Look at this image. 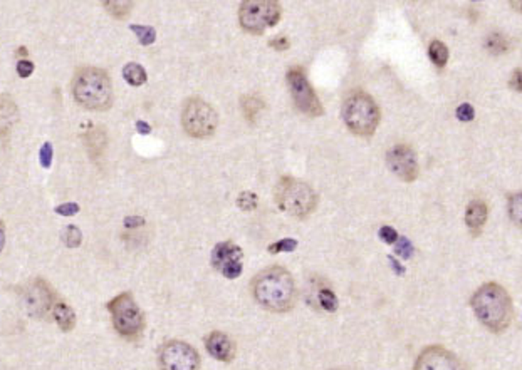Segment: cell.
I'll use <instances>...</instances> for the list:
<instances>
[{
	"instance_id": "4dcf8cb0",
	"label": "cell",
	"mask_w": 522,
	"mask_h": 370,
	"mask_svg": "<svg viewBox=\"0 0 522 370\" xmlns=\"http://www.w3.org/2000/svg\"><path fill=\"white\" fill-rule=\"evenodd\" d=\"M457 117H458V121L469 122L475 117V109L467 103L462 104V106L457 108Z\"/></svg>"
},
{
	"instance_id": "f1b7e54d",
	"label": "cell",
	"mask_w": 522,
	"mask_h": 370,
	"mask_svg": "<svg viewBox=\"0 0 522 370\" xmlns=\"http://www.w3.org/2000/svg\"><path fill=\"white\" fill-rule=\"evenodd\" d=\"M83 241V235H81L79 228L78 226H67L64 231V243L69 246V248H76V246L81 245Z\"/></svg>"
},
{
	"instance_id": "1f68e13d",
	"label": "cell",
	"mask_w": 522,
	"mask_h": 370,
	"mask_svg": "<svg viewBox=\"0 0 522 370\" xmlns=\"http://www.w3.org/2000/svg\"><path fill=\"white\" fill-rule=\"evenodd\" d=\"M380 236H381V240H385L390 245H393L395 241L398 240V233H397V230H393L392 226H383V228H381V230H380Z\"/></svg>"
},
{
	"instance_id": "5bb4252c",
	"label": "cell",
	"mask_w": 522,
	"mask_h": 370,
	"mask_svg": "<svg viewBox=\"0 0 522 370\" xmlns=\"http://www.w3.org/2000/svg\"><path fill=\"white\" fill-rule=\"evenodd\" d=\"M56 300V294L49 287V283L44 280H35L25 291V305L34 317H45L49 313L52 315V307Z\"/></svg>"
},
{
	"instance_id": "cb8c5ba5",
	"label": "cell",
	"mask_w": 522,
	"mask_h": 370,
	"mask_svg": "<svg viewBox=\"0 0 522 370\" xmlns=\"http://www.w3.org/2000/svg\"><path fill=\"white\" fill-rule=\"evenodd\" d=\"M103 6L106 7V11L118 21H123L125 17H128L131 8H133V4L131 2H111V0L103 2Z\"/></svg>"
},
{
	"instance_id": "83f0119b",
	"label": "cell",
	"mask_w": 522,
	"mask_h": 370,
	"mask_svg": "<svg viewBox=\"0 0 522 370\" xmlns=\"http://www.w3.org/2000/svg\"><path fill=\"white\" fill-rule=\"evenodd\" d=\"M237 204L244 212H252V209L257 208V195L251 193V191H244V193L239 195Z\"/></svg>"
},
{
	"instance_id": "ffe728a7",
	"label": "cell",
	"mask_w": 522,
	"mask_h": 370,
	"mask_svg": "<svg viewBox=\"0 0 522 370\" xmlns=\"http://www.w3.org/2000/svg\"><path fill=\"white\" fill-rule=\"evenodd\" d=\"M240 106H242L245 120L249 122H256L257 116L264 109V100H262V98H259V96H244L242 100H240Z\"/></svg>"
},
{
	"instance_id": "7bdbcfd3",
	"label": "cell",
	"mask_w": 522,
	"mask_h": 370,
	"mask_svg": "<svg viewBox=\"0 0 522 370\" xmlns=\"http://www.w3.org/2000/svg\"><path fill=\"white\" fill-rule=\"evenodd\" d=\"M17 56L22 57V61H25V59H27V49L21 47L19 50H17Z\"/></svg>"
},
{
	"instance_id": "ac0fdd59",
	"label": "cell",
	"mask_w": 522,
	"mask_h": 370,
	"mask_svg": "<svg viewBox=\"0 0 522 370\" xmlns=\"http://www.w3.org/2000/svg\"><path fill=\"white\" fill-rule=\"evenodd\" d=\"M84 144L91 158L96 159L98 156H101L108 144V136L104 127L101 126L91 127V129L84 134Z\"/></svg>"
},
{
	"instance_id": "f546056e",
	"label": "cell",
	"mask_w": 522,
	"mask_h": 370,
	"mask_svg": "<svg viewBox=\"0 0 522 370\" xmlns=\"http://www.w3.org/2000/svg\"><path fill=\"white\" fill-rule=\"evenodd\" d=\"M296 246H297L296 240L284 238V240L278 241V243L271 245L269 251H271V253H280V251H293V250H296Z\"/></svg>"
},
{
	"instance_id": "9a60e30c",
	"label": "cell",
	"mask_w": 522,
	"mask_h": 370,
	"mask_svg": "<svg viewBox=\"0 0 522 370\" xmlns=\"http://www.w3.org/2000/svg\"><path fill=\"white\" fill-rule=\"evenodd\" d=\"M205 349L213 359L225 364L232 362L237 352L235 342L227 333L219 330H213L205 337Z\"/></svg>"
},
{
	"instance_id": "277c9868",
	"label": "cell",
	"mask_w": 522,
	"mask_h": 370,
	"mask_svg": "<svg viewBox=\"0 0 522 370\" xmlns=\"http://www.w3.org/2000/svg\"><path fill=\"white\" fill-rule=\"evenodd\" d=\"M341 117L344 125L353 134L361 138H370L375 134L376 127L380 125L381 112L378 104L370 94L356 91L344 99L341 108Z\"/></svg>"
},
{
	"instance_id": "ee69618b",
	"label": "cell",
	"mask_w": 522,
	"mask_h": 370,
	"mask_svg": "<svg viewBox=\"0 0 522 370\" xmlns=\"http://www.w3.org/2000/svg\"><path fill=\"white\" fill-rule=\"evenodd\" d=\"M329 370H343V369H329Z\"/></svg>"
},
{
	"instance_id": "4fadbf2b",
	"label": "cell",
	"mask_w": 522,
	"mask_h": 370,
	"mask_svg": "<svg viewBox=\"0 0 522 370\" xmlns=\"http://www.w3.org/2000/svg\"><path fill=\"white\" fill-rule=\"evenodd\" d=\"M387 164L393 175L403 181H415L419 176V159L416 153L408 144H397L388 151Z\"/></svg>"
},
{
	"instance_id": "7c38bea8",
	"label": "cell",
	"mask_w": 522,
	"mask_h": 370,
	"mask_svg": "<svg viewBox=\"0 0 522 370\" xmlns=\"http://www.w3.org/2000/svg\"><path fill=\"white\" fill-rule=\"evenodd\" d=\"M244 253L232 241H222L212 251V265L227 278H237L242 273Z\"/></svg>"
},
{
	"instance_id": "b9f144b4",
	"label": "cell",
	"mask_w": 522,
	"mask_h": 370,
	"mask_svg": "<svg viewBox=\"0 0 522 370\" xmlns=\"http://www.w3.org/2000/svg\"><path fill=\"white\" fill-rule=\"evenodd\" d=\"M511 6H512V8H514V11L522 12V0H517V2H516V0H512Z\"/></svg>"
},
{
	"instance_id": "60d3db41",
	"label": "cell",
	"mask_w": 522,
	"mask_h": 370,
	"mask_svg": "<svg viewBox=\"0 0 522 370\" xmlns=\"http://www.w3.org/2000/svg\"><path fill=\"white\" fill-rule=\"evenodd\" d=\"M4 243H6V230H4V223L0 221V251L4 248Z\"/></svg>"
},
{
	"instance_id": "30bf717a",
	"label": "cell",
	"mask_w": 522,
	"mask_h": 370,
	"mask_svg": "<svg viewBox=\"0 0 522 370\" xmlns=\"http://www.w3.org/2000/svg\"><path fill=\"white\" fill-rule=\"evenodd\" d=\"M285 79H288L289 93L290 98L294 100V106H296L302 114H306V116L311 117L322 116L324 109H322L321 100L317 98L311 82L307 81V77L304 74L301 67H293V69H289Z\"/></svg>"
},
{
	"instance_id": "d590c367",
	"label": "cell",
	"mask_w": 522,
	"mask_h": 370,
	"mask_svg": "<svg viewBox=\"0 0 522 370\" xmlns=\"http://www.w3.org/2000/svg\"><path fill=\"white\" fill-rule=\"evenodd\" d=\"M269 44H271V47H272V49H276V50H288V49H289V45H290L289 39L285 37V35H280V37L272 39Z\"/></svg>"
},
{
	"instance_id": "d6a6232c",
	"label": "cell",
	"mask_w": 522,
	"mask_h": 370,
	"mask_svg": "<svg viewBox=\"0 0 522 370\" xmlns=\"http://www.w3.org/2000/svg\"><path fill=\"white\" fill-rule=\"evenodd\" d=\"M17 72H19L21 77H29L34 72V64L30 61H27V59L25 61H22L21 59V61L17 62Z\"/></svg>"
},
{
	"instance_id": "3957f363",
	"label": "cell",
	"mask_w": 522,
	"mask_h": 370,
	"mask_svg": "<svg viewBox=\"0 0 522 370\" xmlns=\"http://www.w3.org/2000/svg\"><path fill=\"white\" fill-rule=\"evenodd\" d=\"M76 103L91 111H106L113 104V84L106 71L98 67H81L71 82Z\"/></svg>"
},
{
	"instance_id": "7a4b0ae2",
	"label": "cell",
	"mask_w": 522,
	"mask_h": 370,
	"mask_svg": "<svg viewBox=\"0 0 522 370\" xmlns=\"http://www.w3.org/2000/svg\"><path fill=\"white\" fill-rule=\"evenodd\" d=\"M472 308L490 332H502L512 322V300L499 283H485L472 295Z\"/></svg>"
},
{
	"instance_id": "f35d334b",
	"label": "cell",
	"mask_w": 522,
	"mask_h": 370,
	"mask_svg": "<svg viewBox=\"0 0 522 370\" xmlns=\"http://www.w3.org/2000/svg\"><path fill=\"white\" fill-rule=\"evenodd\" d=\"M125 225H126V226H128V228H133V226H140V225H143V218H140V216H131V218H126Z\"/></svg>"
},
{
	"instance_id": "8fae6325",
	"label": "cell",
	"mask_w": 522,
	"mask_h": 370,
	"mask_svg": "<svg viewBox=\"0 0 522 370\" xmlns=\"http://www.w3.org/2000/svg\"><path fill=\"white\" fill-rule=\"evenodd\" d=\"M413 370H467L465 364L442 345H430L420 352Z\"/></svg>"
},
{
	"instance_id": "7402d4cb",
	"label": "cell",
	"mask_w": 522,
	"mask_h": 370,
	"mask_svg": "<svg viewBox=\"0 0 522 370\" xmlns=\"http://www.w3.org/2000/svg\"><path fill=\"white\" fill-rule=\"evenodd\" d=\"M429 56L437 67H443L448 61V47L442 40H433L429 47Z\"/></svg>"
},
{
	"instance_id": "836d02e7",
	"label": "cell",
	"mask_w": 522,
	"mask_h": 370,
	"mask_svg": "<svg viewBox=\"0 0 522 370\" xmlns=\"http://www.w3.org/2000/svg\"><path fill=\"white\" fill-rule=\"evenodd\" d=\"M51 159H52V146L45 143L42 146V151H40V163H42L44 168H49L51 166Z\"/></svg>"
},
{
	"instance_id": "d4e9b609",
	"label": "cell",
	"mask_w": 522,
	"mask_h": 370,
	"mask_svg": "<svg viewBox=\"0 0 522 370\" xmlns=\"http://www.w3.org/2000/svg\"><path fill=\"white\" fill-rule=\"evenodd\" d=\"M131 30L135 32L136 37L140 39V42H142L143 45H149V44L155 42L157 32H155V29H152V27H147V25H131Z\"/></svg>"
},
{
	"instance_id": "52a82bcc",
	"label": "cell",
	"mask_w": 522,
	"mask_h": 370,
	"mask_svg": "<svg viewBox=\"0 0 522 370\" xmlns=\"http://www.w3.org/2000/svg\"><path fill=\"white\" fill-rule=\"evenodd\" d=\"M181 126L195 139L210 138L219 126V114L202 98H190L181 109Z\"/></svg>"
},
{
	"instance_id": "e0dca14e",
	"label": "cell",
	"mask_w": 522,
	"mask_h": 370,
	"mask_svg": "<svg viewBox=\"0 0 522 370\" xmlns=\"http://www.w3.org/2000/svg\"><path fill=\"white\" fill-rule=\"evenodd\" d=\"M487 214H489L487 204H485L482 200L470 201L465 212V223L467 226H469V230L472 231V235H479L480 230H482L485 225V221H487Z\"/></svg>"
},
{
	"instance_id": "484cf974",
	"label": "cell",
	"mask_w": 522,
	"mask_h": 370,
	"mask_svg": "<svg viewBox=\"0 0 522 370\" xmlns=\"http://www.w3.org/2000/svg\"><path fill=\"white\" fill-rule=\"evenodd\" d=\"M509 214L517 225L522 226V191L514 193L509 198Z\"/></svg>"
},
{
	"instance_id": "6da1fadb",
	"label": "cell",
	"mask_w": 522,
	"mask_h": 370,
	"mask_svg": "<svg viewBox=\"0 0 522 370\" xmlns=\"http://www.w3.org/2000/svg\"><path fill=\"white\" fill-rule=\"evenodd\" d=\"M251 294L262 308L274 313L290 312L297 301L296 282L279 265L267 267L252 278Z\"/></svg>"
},
{
	"instance_id": "5b68a950",
	"label": "cell",
	"mask_w": 522,
	"mask_h": 370,
	"mask_svg": "<svg viewBox=\"0 0 522 370\" xmlns=\"http://www.w3.org/2000/svg\"><path fill=\"white\" fill-rule=\"evenodd\" d=\"M274 198L278 207L294 218H307L317 207L316 191L297 178H280Z\"/></svg>"
},
{
	"instance_id": "603a6c76",
	"label": "cell",
	"mask_w": 522,
	"mask_h": 370,
	"mask_svg": "<svg viewBox=\"0 0 522 370\" xmlns=\"http://www.w3.org/2000/svg\"><path fill=\"white\" fill-rule=\"evenodd\" d=\"M509 40H507V37H504L502 34H499V32H496V34H490L487 37V49L490 54H494V56H501V54H506L507 50H509Z\"/></svg>"
},
{
	"instance_id": "2e32d148",
	"label": "cell",
	"mask_w": 522,
	"mask_h": 370,
	"mask_svg": "<svg viewBox=\"0 0 522 370\" xmlns=\"http://www.w3.org/2000/svg\"><path fill=\"white\" fill-rule=\"evenodd\" d=\"M19 121V109L12 96L0 94V139L11 138L13 126Z\"/></svg>"
},
{
	"instance_id": "e575fe53",
	"label": "cell",
	"mask_w": 522,
	"mask_h": 370,
	"mask_svg": "<svg viewBox=\"0 0 522 370\" xmlns=\"http://www.w3.org/2000/svg\"><path fill=\"white\" fill-rule=\"evenodd\" d=\"M397 253L402 255L403 258L412 257V243L407 238H400V243L397 245Z\"/></svg>"
},
{
	"instance_id": "ab89813d",
	"label": "cell",
	"mask_w": 522,
	"mask_h": 370,
	"mask_svg": "<svg viewBox=\"0 0 522 370\" xmlns=\"http://www.w3.org/2000/svg\"><path fill=\"white\" fill-rule=\"evenodd\" d=\"M136 126H138V132H142V134H148V132L152 131V129H149V126L147 125V122H143V121L136 122Z\"/></svg>"
},
{
	"instance_id": "d6986e66",
	"label": "cell",
	"mask_w": 522,
	"mask_h": 370,
	"mask_svg": "<svg viewBox=\"0 0 522 370\" xmlns=\"http://www.w3.org/2000/svg\"><path fill=\"white\" fill-rule=\"evenodd\" d=\"M51 317L54 318V322L57 323L59 328L64 332H69L72 328L76 327V313L74 310L71 308L69 303H66L64 300L57 299L56 303L52 307V315Z\"/></svg>"
},
{
	"instance_id": "8992f818",
	"label": "cell",
	"mask_w": 522,
	"mask_h": 370,
	"mask_svg": "<svg viewBox=\"0 0 522 370\" xmlns=\"http://www.w3.org/2000/svg\"><path fill=\"white\" fill-rule=\"evenodd\" d=\"M108 310L111 313L113 327L123 339L130 342L142 339L144 332V315L131 291H123L115 296L108 303Z\"/></svg>"
},
{
	"instance_id": "ba28073f",
	"label": "cell",
	"mask_w": 522,
	"mask_h": 370,
	"mask_svg": "<svg viewBox=\"0 0 522 370\" xmlns=\"http://www.w3.org/2000/svg\"><path fill=\"white\" fill-rule=\"evenodd\" d=\"M280 19V6L274 0H245L240 4L239 22L249 34H264Z\"/></svg>"
},
{
	"instance_id": "9c48e42d",
	"label": "cell",
	"mask_w": 522,
	"mask_h": 370,
	"mask_svg": "<svg viewBox=\"0 0 522 370\" xmlns=\"http://www.w3.org/2000/svg\"><path fill=\"white\" fill-rule=\"evenodd\" d=\"M158 365L160 370H200L202 359L188 342L171 339L158 350Z\"/></svg>"
},
{
	"instance_id": "74e56055",
	"label": "cell",
	"mask_w": 522,
	"mask_h": 370,
	"mask_svg": "<svg viewBox=\"0 0 522 370\" xmlns=\"http://www.w3.org/2000/svg\"><path fill=\"white\" fill-rule=\"evenodd\" d=\"M56 212L61 214H66V216H72V214H76L79 212V207L76 203H66V204H61Z\"/></svg>"
},
{
	"instance_id": "44dd1931",
	"label": "cell",
	"mask_w": 522,
	"mask_h": 370,
	"mask_svg": "<svg viewBox=\"0 0 522 370\" xmlns=\"http://www.w3.org/2000/svg\"><path fill=\"white\" fill-rule=\"evenodd\" d=\"M123 76H125V79L128 81L131 86H135V88H138V86L147 82V72H144L143 67L136 62H130L128 66H125Z\"/></svg>"
},
{
	"instance_id": "4316f807",
	"label": "cell",
	"mask_w": 522,
	"mask_h": 370,
	"mask_svg": "<svg viewBox=\"0 0 522 370\" xmlns=\"http://www.w3.org/2000/svg\"><path fill=\"white\" fill-rule=\"evenodd\" d=\"M317 300H319L321 307L324 308L326 312H334V310L338 308V299H336V295L329 289H322L319 294H317Z\"/></svg>"
},
{
	"instance_id": "8d00e7d4",
	"label": "cell",
	"mask_w": 522,
	"mask_h": 370,
	"mask_svg": "<svg viewBox=\"0 0 522 370\" xmlns=\"http://www.w3.org/2000/svg\"><path fill=\"white\" fill-rule=\"evenodd\" d=\"M509 86L512 89H516V91H519V93H522V69H516L514 72H512Z\"/></svg>"
}]
</instances>
